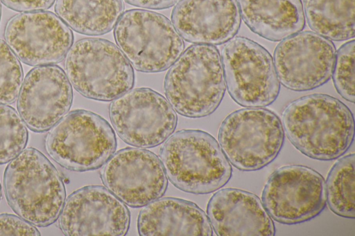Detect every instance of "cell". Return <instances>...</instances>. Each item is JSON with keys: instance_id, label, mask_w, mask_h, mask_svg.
<instances>
[{"instance_id": "e0dca14e", "label": "cell", "mask_w": 355, "mask_h": 236, "mask_svg": "<svg viewBox=\"0 0 355 236\" xmlns=\"http://www.w3.org/2000/svg\"><path fill=\"white\" fill-rule=\"evenodd\" d=\"M171 21L186 41L218 45L237 33L241 14L237 0H180L172 11Z\"/></svg>"}, {"instance_id": "ac0fdd59", "label": "cell", "mask_w": 355, "mask_h": 236, "mask_svg": "<svg viewBox=\"0 0 355 236\" xmlns=\"http://www.w3.org/2000/svg\"><path fill=\"white\" fill-rule=\"evenodd\" d=\"M207 217L219 236H272L275 228L259 198L236 188L216 192L207 207Z\"/></svg>"}, {"instance_id": "4fadbf2b", "label": "cell", "mask_w": 355, "mask_h": 236, "mask_svg": "<svg viewBox=\"0 0 355 236\" xmlns=\"http://www.w3.org/2000/svg\"><path fill=\"white\" fill-rule=\"evenodd\" d=\"M4 37L16 56L30 66L61 62L73 42L69 27L58 15L44 10L15 15L6 26Z\"/></svg>"}, {"instance_id": "cb8c5ba5", "label": "cell", "mask_w": 355, "mask_h": 236, "mask_svg": "<svg viewBox=\"0 0 355 236\" xmlns=\"http://www.w3.org/2000/svg\"><path fill=\"white\" fill-rule=\"evenodd\" d=\"M26 125L12 107L0 103V164L10 162L26 147Z\"/></svg>"}, {"instance_id": "f546056e", "label": "cell", "mask_w": 355, "mask_h": 236, "mask_svg": "<svg viewBox=\"0 0 355 236\" xmlns=\"http://www.w3.org/2000/svg\"><path fill=\"white\" fill-rule=\"evenodd\" d=\"M1 185H0V200H1Z\"/></svg>"}, {"instance_id": "603a6c76", "label": "cell", "mask_w": 355, "mask_h": 236, "mask_svg": "<svg viewBox=\"0 0 355 236\" xmlns=\"http://www.w3.org/2000/svg\"><path fill=\"white\" fill-rule=\"evenodd\" d=\"M354 154L339 159L330 170L326 182L329 208L338 216L355 217Z\"/></svg>"}, {"instance_id": "5bb4252c", "label": "cell", "mask_w": 355, "mask_h": 236, "mask_svg": "<svg viewBox=\"0 0 355 236\" xmlns=\"http://www.w3.org/2000/svg\"><path fill=\"white\" fill-rule=\"evenodd\" d=\"M336 53L329 39L313 32L297 33L286 37L274 51L279 81L295 91L319 87L332 75Z\"/></svg>"}, {"instance_id": "8fae6325", "label": "cell", "mask_w": 355, "mask_h": 236, "mask_svg": "<svg viewBox=\"0 0 355 236\" xmlns=\"http://www.w3.org/2000/svg\"><path fill=\"white\" fill-rule=\"evenodd\" d=\"M262 203L275 221L295 224L318 216L327 203L324 178L304 165H289L276 170L262 192Z\"/></svg>"}, {"instance_id": "7c38bea8", "label": "cell", "mask_w": 355, "mask_h": 236, "mask_svg": "<svg viewBox=\"0 0 355 236\" xmlns=\"http://www.w3.org/2000/svg\"><path fill=\"white\" fill-rule=\"evenodd\" d=\"M101 174L107 189L133 208L145 206L159 199L168 185L159 158L140 147L116 152L106 161Z\"/></svg>"}, {"instance_id": "44dd1931", "label": "cell", "mask_w": 355, "mask_h": 236, "mask_svg": "<svg viewBox=\"0 0 355 236\" xmlns=\"http://www.w3.org/2000/svg\"><path fill=\"white\" fill-rule=\"evenodd\" d=\"M122 0H56L57 15L71 29L86 35L110 32L123 13Z\"/></svg>"}, {"instance_id": "9a60e30c", "label": "cell", "mask_w": 355, "mask_h": 236, "mask_svg": "<svg viewBox=\"0 0 355 236\" xmlns=\"http://www.w3.org/2000/svg\"><path fill=\"white\" fill-rule=\"evenodd\" d=\"M130 221L125 203L101 185L85 186L71 193L59 216L60 228L67 236H123Z\"/></svg>"}, {"instance_id": "f1b7e54d", "label": "cell", "mask_w": 355, "mask_h": 236, "mask_svg": "<svg viewBox=\"0 0 355 236\" xmlns=\"http://www.w3.org/2000/svg\"><path fill=\"white\" fill-rule=\"evenodd\" d=\"M128 3L146 9L162 10L172 7L180 0H124Z\"/></svg>"}, {"instance_id": "484cf974", "label": "cell", "mask_w": 355, "mask_h": 236, "mask_svg": "<svg viewBox=\"0 0 355 236\" xmlns=\"http://www.w3.org/2000/svg\"><path fill=\"white\" fill-rule=\"evenodd\" d=\"M355 42L352 40L343 44L336 53L332 72L334 86L346 100L354 102Z\"/></svg>"}, {"instance_id": "9c48e42d", "label": "cell", "mask_w": 355, "mask_h": 236, "mask_svg": "<svg viewBox=\"0 0 355 236\" xmlns=\"http://www.w3.org/2000/svg\"><path fill=\"white\" fill-rule=\"evenodd\" d=\"M225 81L232 98L246 107H263L278 97L280 84L269 52L244 37L231 39L222 51Z\"/></svg>"}, {"instance_id": "d6986e66", "label": "cell", "mask_w": 355, "mask_h": 236, "mask_svg": "<svg viewBox=\"0 0 355 236\" xmlns=\"http://www.w3.org/2000/svg\"><path fill=\"white\" fill-rule=\"evenodd\" d=\"M139 234L142 236H211L213 230L205 212L193 202L173 197L156 199L139 214Z\"/></svg>"}, {"instance_id": "ba28073f", "label": "cell", "mask_w": 355, "mask_h": 236, "mask_svg": "<svg viewBox=\"0 0 355 236\" xmlns=\"http://www.w3.org/2000/svg\"><path fill=\"white\" fill-rule=\"evenodd\" d=\"M220 146L228 161L242 171L260 170L279 154L284 132L279 118L261 107L236 110L223 121Z\"/></svg>"}, {"instance_id": "d4e9b609", "label": "cell", "mask_w": 355, "mask_h": 236, "mask_svg": "<svg viewBox=\"0 0 355 236\" xmlns=\"http://www.w3.org/2000/svg\"><path fill=\"white\" fill-rule=\"evenodd\" d=\"M22 80L23 70L18 58L7 43L0 39V103L15 101Z\"/></svg>"}, {"instance_id": "4316f807", "label": "cell", "mask_w": 355, "mask_h": 236, "mask_svg": "<svg viewBox=\"0 0 355 236\" xmlns=\"http://www.w3.org/2000/svg\"><path fill=\"white\" fill-rule=\"evenodd\" d=\"M0 235H40V231L33 224L11 214L0 215Z\"/></svg>"}, {"instance_id": "6da1fadb", "label": "cell", "mask_w": 355, "mask_h": 236, "mask_svg": "<svg viewBox=\"0 0 355 236\" xmlns=\"http://www.w3.org/2000/svg\"><path fill=\"white\" fill-rule=\"evenodd\" d=\"M282 122L291 143L311 158L336 159L354 140L351 110L329 95L311 94L292 101L282 113Z\"/></svg>"}, {"instance_id": "30bf717a", "label": "cell", "mask_w": 355, "mask_h": 236, "mask_svg": "<svg viewBox=\"0 0 355 236\" xmlns=\"http://www.w3.org/2000/svg\"><path fill=\"white\" fill-rule=\"evenodd\" d=\"M109 114L119 136L140 148L162 143L173 133L178 120L169 102L149 88L130 90L113 100Z\"/></svg>"}, {"instance_id": "3957f363", "label": "cell", "mask_w": 355, "mask_h": 236, "mask_svg": "<svg viewBox=\"0 0 355 236\" xmlns=\"http://www.w3.org/2000/svg\"><path fill=\"white\" fill-rule=\"evenodd\" d=\"M166 176L178 189L196 194L213 192L232 176V167L216 140L198 129L171 135L159 150Z\"/></svg>"}, {"instance_id": "8992f818", "label": "cell", "mask_w": 355, "mask_h": 236, "mask_svg": "<svg viewBox=\"0 0 355 236\" xmlns=\"http://www.w3.org/2000/svg\"><path fill=\"white\" fill-rule=\"evenodd\" d=\"M116 140L110 124L89 111H72L48 133L45 149L64 168L76 172L96 170L114 154Z\"/></svg>"}, {"instance_id": "ffe728a7", "label": "cell", "mask_w": 355, "mask_h": 236, "mask_svg": "<svg viewBox=\"0 0 355 236\" xmlns=\"http://www.w3.org/2000/svg\"><path fill=\"white\" fill-rule=\"evenodd\" d=\"M238 4L250 30L270 41L283 40L304 27L300 0H239Z\"/></svg>"}, {"instance_id": "5b68a950", "label": "cell", "mask_w": 355, "mask_h": 236, "mask_svg": "<svg viewBox=\"0 0 355 236\" xmlns=\"http://www.w3.org/2000/svg\"><path fill=\"white\" fill-rule=\"evenodd\" d=\"M66 75L83 96L111 101L130 91L135 82L132 65L112 42L85 38L77 41L65 60Z\"/></svg>"}, {"instance_id": "83f0119b", "label": "cell", "mask_w": 355, "mask_h": 236, "mask_svg": "<svg viewBox=\"0 0 355 236\" xmlns=\"http://www.w3.org/2000/svg\"><path fill=\"white\" fill-rule=\"evenodd\" d=\"M6 7L19 12H32L49 8L55 0H0Z\"/></svg>"}, {"instance_id": "52a82bcc", "label": "cell", "mask_w": 355, "mask_h": 236, "mask_svg": "<svg viewBox=\"0 0 355 236\" xmlns=\"http://www.w3.org/2000/svg\"><path fill=\"white\" fill-rule=\"evenodd\" d=\"M114 36L130 64L144 73L166 70L184 48L181 36L169 19L150 10H126L114 26Z\"/></svg>"}, {"instance_id": "2e32d148", "label": "cell", "mask_w": 355, "mask_h": 236, "mask_svg": "<svg viewBox=\"0 0 355 236\" xmlns=\"http://www.w3.org/2000/svg\"><path fill=\"white\" fill-rule=\"evenodd\" d=\"M71 84L64 71L56 65L31 69L26 75L17 98V111L31 131L51 129L71 108Z\"/></svg>"}, {"instance_id": "277c9868", "label": "cell", "mask_w": 355, "mask_h": 236, "mask_svg": "<svg viewBox=\"0 0 355 236\" xmlns=\"http://www.w3.org/2000/svg\"><path fill=\"white\" fill-rule=\"evenodd\" d=\"M225 91L221 57L209 44L188 47L173 64L164 80L168 101L180 115L192 118L212 114Z\"/></svg>"}, {"instance_id": "4dcf8cb0", "label": "cell", "mask_w": 355, "mask_h": 236, "mask_svg": "<svg viewBox=\"0 0 355 236\" xmlns=\"http://www.w3.org/2000/svg\"><path fill=\"white\" fill-rule=\"evenodd\" d=\"M1 3H0V19H1Z\"/></svg>"}, {"instance_id": "7402d4cb", "label": "cell", "mask_w": 355, "mask_h": 236, "mask_svg": "<svg viewBox=\"0 0 355 236\" xmlns=\"http://www.w3.org/2000/svg\"><path fill=\"white\" fill-rule=\"evenodd\" d=\"M309 27L334 41L354 37V0H304Z\"/></svg>"}, {"instance_id": "7a4b0ae2", "label": "cell", "mask_w": 355, "mask_h": 236, "mask_svg": "<svg viewBox=\"0 0 355 236\" xmlns=\"http://www.w3.org/2000/svg\"><path fill=\"white\" fill-rule=\"evenodd\" d=\"M3 189L8 205L39 227L53 224L66 200L62 179L53 163L35 148L24 149L7 165Z\"/></svg>"}]
</instances>
